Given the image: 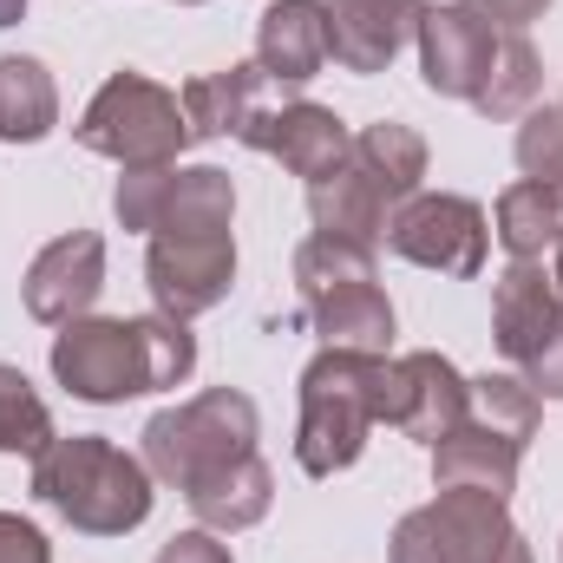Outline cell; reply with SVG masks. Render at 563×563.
Returning <instances> with one entry per match:
<instances>
[{
    "instance_id": "cell-1",
    "label": "cell",
    "mask_w": 563,
    "mask_h": 563,
    "mask_svg": "<svg viewBox=\"0 0 563 563\" xmlns=\"http://www.w3.org/2000/svg\"><path fill=\"white\" fill-rule=\"evenodd\" d=\"M190 367L197 334L170 314H86L53 334V380L86 407H125L139 394L184 387Z\"/></svg>"
},
{
    "instance_id": "cell-2",
    "label": "cell",
    "mask_w": 563,
    "mask_h": 563,
    "mask_svg": "<svg viewBox=\"0 0 563 563\" xmlns=\"http://www.w3.org/2000/svg\"><path fill=\"white\" fill-rule=\"evenodd\" d=\"M420 79L426 92L472 106L478 119H525L544 92V59L531 33L492 26L485 13L445 0L420 13Z\"/></svg>"
},
{
    "instance_id": "cell-3",
    "label": "cell",
    "mask_w": 563,
    "mask_h": 563,
    "mask_svg": "<svg viewBox=\"0 0 563 563\" xmlns=\"http://www.w3.org/2000/svg\"><path fill=\"white\" fill-rule=\"evenodd\" d=\"M426 177V139L400 119H380L367 132H354L347 157L308 184V223L314 236H341L361 250L387 243V223L407 197H420Z\"/></svg>"
},
{
    "instance_id": "cell-4",
    "label": "cell",
    "mask_w": 563,
    "mask_h": 563,
    "mask_svg": "<svg viewBox=\"0 0 563 563\" xmlns=\"http://www.w3.org/2000/svg\"><path fill=\"white\" fill-rule=\"evenodd\" d=\"M157 478L144 472L139 452L112 445L106 432H73V439H53L40 459H33V498L66 518L73 531L86 538H125L151 518V492Z\"/></svg>"
},
{
    "instance_id": "cell-5",
    "label": "cell",
    "mask_w": 563,
    "mask_h": 563,
    "mask_svg": "<svg viewBox=\"0 0 563 563\" xmlns=\"http://www.w3.org/2000/svg\"><path fill=\"white\" fill-rule=\"evenodd\" d=\"M538 420H544V400L518 374H478L465 420L432 445V485L439 492H485V498L511 505L525 445L538 439Z\"/></svg>"
},
{
    "instance_id": "cell-6",
    "label": "cell",
    "mask_w": 563,
    "mask_h": 563,
    "mask_svg": "<svg viewBox=\"0 0 563 563\" xmlns=\"http://www.w3.org/2000/svg\"><path fill=\"white\" fill-rule=\"evenodd\" d=\"M387 354H347L321 347L301 367V426H295V465L308 478H334L367 452V432L380 426Z\"/></svg>"
},
{
    "instance_id": "cell-7",
    "label": "cell",
    "mask_w": 563,
    "mask_h": 563,
    "mask_svg": "<svg viewBox=\"0 0 563 563\" xmlns=\"http://www.w3.org/2000/svg\"><path fill=\"white\" fill-rule=\"evenodd\" d=\"M139 439H144V452H139L144 472H151L157 485H170V492L190 498V492L210 485L217 472L256 459L263 413H256V400L236 394V387H203L197 400L151 413Z\"/></svg>"
},
{
    "instance_id": "cell-8",
    "label": "cell",
    "mask_w": 563,
    "mask_h": 563,
    "mask_svg": "<svg viewBox=\"0 0 563 563\" xmlns=\"http://www.w3.org/2000/svg\"><path fill=\"white\" fill-rule=\"evenodd\" d=\"M295 295L321 347H347V354L394 347V301L374 276V250L341 243V236H308L295 250Z\"/></svg>"
},
{
    "instance_id": "cell-9",
    "label": "cell",
    "mask_w": 563,
    "mask_h": 563,
    "mask_svg": "<svg viewBox=\"0 0 563 563\" xmlns=\"http://www.w3.org/2000/svg\"><path fill=\"white\" fill-rule=\"evenodd\" d=\"M73 139L99 157H112L119 170H151V164H177V151L190 144V119L184 99L144 73H112L92 106L79 112Z\"/></svg>"
},
{
    "instance_id": "cell-10",
    "label": "cell",
    "mask_w": 563,
    "mask_h": 563,
    "mask_svg": "<svg viewBox=\"0 0 563 563\" xmlns=\"http://www.w3.org/2000/svg\"><path fill=\"white\" fill-rule=\"evenodd\" d=\"M119 230L144 236H217L236 223V184L217 164H151L112 184Z\"/></svg>"
},
{
    "instance_id": "cell-11",
    "label": "cell",
    "mask_w": 563,
    "mask_h": 563,
    "mask_svg": "<svg viewBox=\"0 0 563 563\" xmlns=\"http://www.w3.org/2000/svg\"><path fill=\"white\" fill-rule=\"evenodd\" d=\"M492 341L538 400H563V295L544 263H511L492 288Z\"/></svg>"
},
{
    "instance_id": "cell-12",
    "label": "cell",
    "mask_w": 563,
    "mask_h": 563,
    "mask_svg": "<svg viewBox=\"0 0 563 563\" xmlns=\"http://www.w3.org/2000/svg\"><path fill=\"white\" fill-rule=\"evenodd\" d=\"M511 544H525V531L511 505L485 492H439L394 525V563H505Z\"/></svg>"
},
{
    "instance_id": "cell-13",
    "label": "cell",
    "mask_w": 563,
    "mask_h": 563,
    "mask_svg": "<svg viewBox=\"0 0 563 563\" xmlns=\"http://www.w3.org/2000/svg\"><path fill=\"white\" fill-rule=\"evenodd\" d=\"M485 243H492V223L459 190H420L387 223V250L407 256L413 269H432V276H478Z\"/></svg>"
},
{
    "instance_id": "cell-14",
    "label": "cell",
    "mask_w": 563,
    "mask_h": 563,
    "mask_svg": "<svg viewBox=\"0 0 563 563\" xmlns=\"http://www.w3.org/2000/svg\"><path fill=\"white\" fill-rule=\"evenodd\" d=\"M144 282H151L157 314L197 321L236 288V236L230 230H217V236H151Z\"/></svg>"
},
{
    "instance_id": "cell-15",
    "label": "cell",
    "mask_w": 563,
    "mask_h": 563,
    "mask_svg": "<svg viewBox=\"0 0 563 563\" xmlns=\"http://www.w3.org/2000/svg\"><path fill=\"white\" fill-rule=\"evenodd\" d=\"M465 400H472V380L445 361V354H400L387 361V387H380V420L407 439H420L426 452L465 420Z\"/></svg>"
},
{
    "instance_id": "cell-16",
    "label": "cell",
    "mask_w": 563,
    "mask_h": 563,
    "mask_svg": "<svg viewBox=\"0 0 563 563\" xmlns=\"http://www.w3.org/2000/svg\"><path fill=\"white\" fill-rule=\"evenodd\" d=\"M99 295H106V236L99 230H66L26 263V314L46 328L86 321Z\"/></svg>"
},
{
    "instance_id": "cell-17",
    "label": "cell",
    "mask_w": 563,
    "mask_h": 563,
    "mask_svg": "<svg viewBox=\"0 0 563 563\" xmlns=\"http://www.w3.org/2000/svg\"><path fill=\"white\" fill-rule=\"evenodd\" d=\"M243 144H250V151H263V157H276L288 177L314 184V177H328V170L347 157L354 132L341 125V112H334V106L288 99V106H263V112L250 119Z\"/></svg>"
},
{
    "instance_id": "cell-18",
    "label": "cell",
    "mask_w": 563,
    "mask_h": 563,
    "mask_svg": "<svg viewBox=\"0 0 563 563\" xmlns=\"http://www.w3.org/2000/svg\"><path fill=\"white\" fill-rule=\"evenodd\" d=\"M426 0H328V59L347 73H387L420 33Z\"/></svg>"
},
{
    "instance_id": "cell-19",
    "label": "cell",
    "mask_w": 563,
    "mask_h": 563,
    "mask_svg": "<svg viewBox=\"0 0 563 563\" xmlns=\"http://www.w3.org/2000/svg\"><path fill=\"white\" fill-rule=\"evenodd\" d=\"M256 66L269 86H308L328 66V0H269L256 20Z\"/></svg>"
},
{
    "instance_id": "cell-20",
    "label": "cell",
    "mask_w": 563,
    "mask_h": 563,
    "mask_svg": "<svg viewBox=\"0 0 563 563\" xmlns=\"http://www.w3.org/2000/svg\"><path fill=\"white\" fill-rule=\"evenodd\" d=\"M184 119H190V144L197 139H236L250 132V119L269 106V73L256 59H230L217 73H197L184 92Z\"/></svg>"
},
{
    "instance_id": "cell-21",
    "label": "cell",
    "mask_w": 563,
    "mask_h": 563,
    "mask_svg": "<svg viewBox=\"0 0 563 563\" xmlns=\"http://www.w3.org/2000/svg\"><path fill=\"white\" fill-rule=\"evenodd\" d=\"M184 505L197 511V525H203V531L236 538V531H250V525H263V518H269V505H276V472H269V465H263V452H256V459H243V465L217 472L210 485H197Z\"/></svg>"
},
{
    "instance_id": "cell-22",
    "label": "cell",
    "mask_w": 563,
    "mask_h": 563,
    "mask_svg": "<svg viewBox=\"0 0 563 563\" xmlns=\"http://www.w3.org/2000/svg\"><path fill=\"white\" fill-rule=\"evenodd\" d=\"M59 125V86L33 53L0 59V139L7 144H40Z\"/></svg>"
},
{
    "instance_id": "cell-23",
    "label": "cell",
    "mask_w": 563,
    "mask_h": 563,
    "mask_svg": "<svg viewBox=\"0 0 563 563\" xmlns=\"http://www.w3.org/2000/svg\"><path fill=\"white\" fill-rule=\"evenodd\" d=\"M498 243H505V256L511 263H544L551 250H558L563 236V197H551L544 184H511L505 197H498Z\"/></svg>"
},
{
    "instance_id": "cell-24",
    "label": "cell",
    "mask_w": 563,
    "mask_h": 563,
    "mask_svg": "<svg viewBox=\"0 0 563 563\" xmlns=\"http://www.w3.org/2000/svg\"><path fill=\"white\" fill-rule=\"evenodd\" d=\"M53 439H59V432H53L46 400L33 394V380L0 361V452H7V459H40Z\"/></svg>"
},
{
    "instance_id": "cell-25",
    "label": "cell",
    "mask_w": 563,
    "mask_h": 563,
    "mask_svg": "<svg viewBox=\"0 0 563 563\" xmlns=\"http://www.w3.org/2000/svg\"><path fill=\"white\" fill-rule=\"evenodd\" d=\"M511 151H518V170L531 184H544L551 197H563V106H531Z\"/></svg>"
},
{
    "instance_id": "cell-26",
    "label": "cell",
    "mask_w": 563,
    "mask_h": 563,
    "mask_svg": "<svg viewBox=\"0 0 563 563\" xmlns=\"http://www.w3.org/2000/svg\"><path fill=\"white\" fill-rule=\"evenodd\" d=\"M0 563H53V544L33 518L20 511H0Z\"/></svg>"
},
{
    "instance_id": "cell-27",
    "label": "cell",
    "mask_w": 563,
    "mask_h": 563,
    "mask_svg": "<svg viewBox=\"0 0 563 563\" xmlns=\"http://www.w3.org/2000/svg\"><path fill=\"white\" fill-rule=\"evenodd\" d=\"M151 563H236V558H230V544H217V531L197 525V531H177Z\"/></svg>"
},
{
    "instance_id": "cell-28",
    "label": "cell",
    "mask_w": 563,
    "mask_h": 563,
    "mask_svg": "<svg viewBox=\"0 0 563 563\" xmlns=\"http://www.w3.org/2000/svg\"><path fill=\"white\" fill-rule=\"evenodd\" d=\"M459 7L485 13L492 26H518V33H525L531 20H544V7H551V0H459Z\"/></svg>"
},
{
    "instance_id": "cell-29",
    "label": "cell",
    "mask_w": 563,
    "mask_h": 563,
    "mask_svg": "<svg viewBox=\"0 0 563 563\" xmlns=\"http://www.w3.org/2000/svg\"><path fill=\"white\" fill-rule=\"evenodd\" d=\"M551 288L563 295V236H558V250H551Z\"/></svg>"
},
{
    "instance_id": "cell-30",
    "label": "cell",
    "mask_w": 563,
    "mask_h": 563,
    "mask_svg": "<svg viewBox=\"0 0 563 563\" xmlns=\"http://www.w3.org/2000/svg\"><path fill=\"white\" fill-rule=\"evenodd\" d=\"M20 13H26V0H0V26H13Z\"/></svg>"
},
{
    "instance_id": "cell-31",
    "label": "cell",
    "mask_w": 563,
    "mask_h": 563,
    "mask_svg": "<svg viewBox=\"0 0 563 563\" xmlns=\"http://www.w3.org/2000/svg\"><path fill=\"white\" fill-rule=\"evenodd\" d=\"M505 563H538V558H531V544H511V551H505Z\"/></svg>"
},
{
    "instance_id": "cell-32",
    "label": "cell",
    "mask_w": 563,
    "mask_h": 563,
    "mask_svg": "<svg viewBox=\"0 0 563 563\" xmlns=\"http://www.w3.org/2000/svg\"><path fill=\"white\" fill-rule=\"evenodd\" d=\"M177 7H203V0H177Z\"/></svg>"
},
{
    "instance_id": "cell-33",
    "label": "cell",
    "mask_w": 563,
    "mask_h": 563,
    "mask_svg": "<svg viewBox=\"0 0 563 563\" xmlns=\"http://www.w3.org/2000/svg\"><path fill=\"white\" fill-rule=\"evenodd\" d=\"M558 106H563V99H558Z\"/></svg>"
}]
</instances>
